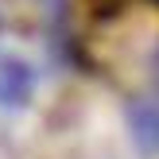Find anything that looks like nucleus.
<instances>
[{
    "label": "nucleus",
    "mask_w": 159,
    "mask_h": 159,
    "mask_svg": "<svg viewBox=\"0 0 159 159\" xmlns=\"http://www.w3.org/2000/svg\"><path fill=\"white\" fill-rule=\"evenodd\" d=\"M31 85L35 74L27 70V62L0 54V105H23L31 97Z\"/></svg>",
    "instance_id": "nucleus-1"
},
{
    "label": "nucleus",
    "mask_w": 159,
    "mask_h": 159,
    "mask_svg": "<svg viewBox=\"0 0 159 159\" xmlns=\"http://www.w3.org/2000/svg\"><path fill=\"white\" fill-rule=\"evenodd\" d=\"M136 124H140V140H148V144H159V109L155 105H140L136 109Z\"/></svg>",
    "instance_id": "nucleus-2"
}]
</instances>
